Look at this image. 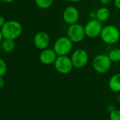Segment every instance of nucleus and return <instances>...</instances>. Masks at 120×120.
Masks as SVG:
<instances>
[{"mask_svg":"<svg viewBox=\"0 0 120 120\" xmlns=\"http://www.w3.org/2000/svg\"><path fill=\"white\" fill-rule=\"evenodd\" d=\"M2 33L4 39L16 40L21 36L23 32V27L20 22L15 20L6 21L2 28L0 29Z\"/></svg>","mask_w":120,"mask_h":120,"instance_id":"obj_1","label":"nucleus"},{"mask_svg":"<svg viewBox=\"0 0 120 120\" xmlns=\"http://www.w3.org/2000/svg\"><path fill=\"white\" fill-rule=\"evenodd\" d=\"M100 37L105 44L114 45L120 40V31L119 29L114 25H107L103 26Z\"/></svg>","mask_w":120,"mask_h":120,"instance_id":"obj_2","label":"nucleus"},{"mask_svg":"<svg viewBox=\"0 0 120 120\" xmlns=\"http://www.w3.org/2000/svg\"><path fill=\"white\" fill-rule=\"evenodd\" d=\"M74 42L67 36H62L57 38L53 45V49L57 56H66L71 53L73 49Z\"/></svg>","mask_w":120,"mask_h":120,"instance_id":"obj_3","label":"nucleus"},{"mask_svg":"<svg viewBox=\"0 0 120 120\" xmlns=\"http://www.w3.org/2000/svg\"><path fill=\"white\" fill-rule=\"evenodd\" d=\"M112 61L107 54H99L94 56L92 66L93 69L98 74H105L111 68Z\"/></svg>","mask_w":120,"mask_h":120,"instance_id":"obj_4","label":"nucleus"},{"mask_svg":"<svg viewBox=\"0 0 120 120\" xmlns=\"http://www.w3.org/2000/svg\"><path fill=\"white\" fill-rule=\"evenodd\" d=\"M54 66L56 71L61 74H68L74 68L71 57L68 55L58 56L54 63Z\"/></svg>","mask_w":120,"mask_h":120,"instance_id":"obj_5","label":"nucleus"},{"mask_svg":"<svg viewBox=\"0 0 120 120\" xmlns=\"http://www.w3.org/2000/svg\"><path fill=\"white\" fill-rule=\"evenodd\" d=\"M74 67L75 69H82L85 67L89 60V56L86 50L84 49H76L71 56Z\"/></svg>","mask_w":120,"mask_h":120,"instance_id":"obj_6","label":"nucleus"},{"mask_svg":"<svg viewBox=\"0 0 120 120\" xmlns=\"http://www.w3.org/2000/svg\"><path fill=\"white\" fill-rule=\"evenodd\" d=\"M67 36L74 43H79L82 42L86 37L84 26L78 23L69 26Z\"/></svg>","mask_w":120,"mask_h":120,"instance_id":"obj_7","label":"nucleus"},{"mask_svg":"<svg viewBox=\"0 0 120 120\" xmlns=\"http://www.w3.org/2000/svg\"><path fill=\"white\" fill-rule=\"evenodd\" d=\"M102 24L96 19H91L84 26L86 36L90 38H95L100 37L102 30Z\"/></svg>","mask_w":120,"mask_h":120,"instance_id":"obj_8","label":"nucleus"},{"mask_svg":"<svg viewBox=\"0 0 120 120\" xmlns=\"http://www.w3.org/2000/svg\"><path fill=\"white\" fill-rule=\"evenodd\" d=\"M80 17V13L77 8L73 6L67 7L62 14L64 21L69 26L78 23Z\"/></svg>","mask_w":120,"mask_h":120,"instance_id":"obj_9","label":"nucleus"},{"mask_svg":"<svg viewBox=\"0 0 120 120\" xmlns=\"http://www.w3.org/2000/svg\"><path fill=\"white\" fill-rule=\"evenodd\" d=\"M57 56H58L53 48L51 49L47 47L45 49L41 50V52L39 55V59L42 64L48 66L54 64Z\"/></svg>","mask_w":120,"mask_h":120,"instance_id":"obj_10","label":"nucleus"},{"mask_svg":"<svg viewBox=\"0 0 120 120\" xmlns=\"http://www.w3.org/2000/svg\"><path fill=\"white\" fill-rule=\"evenodd\" d=\"M50 42V38L48 33L44 31H40L37 33L33 38V43L35 47L40 49L42 50L48 47Z\"/></svg>","mask_w":120,"mask_h":120,"instance_id":"obj_11","label":"nucleus"},{"mask_svg":"<svg viewBox=\"0 0 120 120\" xmlns=\"http://www.w3.org/2000/svg\"><path fill=\"white\" fill-rule=\"evenodd\" d=\"M108 86L112 91L114 93L120 92V73H116L110 77Z\"/></svg>","mask_w":120,"mask_h":120,"instance_id":"obj_12","label":"nucleus"},{"mask_svg":"<svg viewBox=\"0 0 120 120\" xmlns=\"http://www.w3.org/2000/svg\"><path fill=\"white\" fill-rule=\"evenodd\" d=\"M109 16H110L109 9L105 7H102L95 11V19H98L101 23L107 21Z\"/></svg>","mask_w":120,"mask_h":120,"instance_id":"obj_13","label":"nucleus"},{"mask_svg":"<svg viewBox=\"0 0 120 120\" xmlns=\"http://www.w3.org/2000/svg\"><path fill=\"white\" fill-rule=\"evenodd\" d=\"M2 48L6 52H11L15 48L14 40L4 39L2 42Z\"/></svg>","mask_w":120,"mask_h":120,"instance_id":"obj_14","label":"nucleus"},{"mask_svg":"<svg viewBox=\"0 0 120 120\" xmlns=\"http://www.w3.org/2000/svg\"><path fill=\"white\" fill-rule=\"evenodd\" d=\"M36 6L41 9H47L50 8L54 0H34Z\"/></svg>","mask_w":120,"mask_h":120,"instance_id":"obj_15","label":"nucleus"},{"mask_svg":"<svg viewBox=\"0 0 120 120\" xmlns=\"http://www.w3.org/2000/svg\"><path fill=\"white\" fill-rule=\"evenodd\" d=\"M107 55L112 62H120V48H114L111 49Z\"/></svg>","mask_w":120,"mask_h":120,"instance_id":"obj_16","label":"nucleus"},{"mask_svg":"<svg viewBox=\"0 0 120 120\" xmlns=\"http://www.w3.org/2000/svg\"><path fill=\"white\" fill-rule=\"evenodd\" d=\"M7 71V64L6 62L0 58V76H4Z\"/></svg>","mask_w":120,"mask_h":120,"instance_id":"obj_17","label":"nucleus"},{"mask_svg":"<svg viewBox=\"0 0 120 120\" xmlns=\"http://www.w3.org/2000/svg\"><path fill=\"white\" fill-rule=\"evenodd\" d=\"M109 120H120V109H113L109 114Z\"/></svg>","mask_w":120,"mask_h":120,"instance_id":"obj_18","label":"nucleus"},{"mask_svg":"<svg viewBox=\"0 0 120 120\" xmlns=\"http://www.w3.org/2000/svg\"><path fill=\"white\" fill-rule=\"evenodd\" d=\"M6 21H7L5 20L4 17L0 15V29H1V28H2V26H3L4 25V23H6Z\"/></svg>","mask_w":120,"mask_h":120,"instance_id":"obj_19","label":"nucleus"},{"mask_svg":"<svg viewBox=\"0 0 120 120\" xmlns=\"http://www.w3.org/2000/svg\"><path fill=\"white\" fill-rule=\"evenodd\" d=\"M5 81L4 79V76H0V88H2L4 86Z\"/></svg>","mask_w":120,"mask_h":120,"instance_id":"obj_20","label":"nucleus"},{"mask_svg":"<svg viewBox=\"0 0 120 120\" xmlns=\"http://www.w3.org/2000/svg\"><path fill=\"white\" fill-rule=\"evenodd\" d=\"M114 5H115L116 8L120 11V0H114Z\"/></svg>","mask_w":120,"mask_h":120,"instance_id":"obj_21","label":"nucleus"},{"mask_svg":"<svg viewBox=\"0 0 120 120\" xmlns=\"http://www.w3.org/2000/svg\"><path fill=\"white\" fill-rule=\"evenodd\" d=\"M99 1L102 5H107L111 2L112 0H99Z\"/></svg>","mask_w":120,"mask_h":120,"instance_id":"obj_22","label":"nucleus"},{"mask_svg":"<svg viewBox=\"0 0 120 120\" xmlns=\"http://www.w3.org/2000/svg\"><path fill=\"white\" fill-rule=\"evenodd\" d=\"M14 1V0H0V2L2 3H5V4H9L11 3Z\"/></svg>","mask_w":120,"mask_h":120,"instance_id":"obj_23","label":"nucleus"},{"mask_svg":"<svg viewBox=\"0 0 120 120\" xmlns=\"http://www.w3.org/2000/svg\"><path fill=\"white\" fill-rule=\"evenodd\" d=\"M3 40H4V37H3V35H2V33L1 30H0V44L2 43Z\"/></svg>","mask_w":120,"mask_h":120,"instance_id":"obj_24","label":"nucleus"},{"mask_svg":"<svg viewBox=\"0 0 120 120\" xmlns=\"http://www.w3.org/2000/svg\"><path fill=\"white\" fill-rule=\"evenodd\" d=\"M70 2H72V3H78V2H80L82 0H68Z\"/></svg>","mask_w":120,"mask_h":120,"instance_id":"obj_25","label":"nucleus"},{"mask_svg":"<svg viewBox=\"0 0 120 120\" xmlns=\"http://www.w3.org/2000/svg\"><path fill=\"white\" fill-rule=\"evenodd\" d=\"M91 1H97V0H91Z\"/></svg>","mask_w":120,"mask_h":120,"instance_id":"obj_26","label":"nucleus"},{"mask_svg":"<svg viewBox=\"0 0 120 120\" xmlns=\"http://www.w3.org/2000/svg\"><path fill=\"white\" fill-rule=\"evenodd\" d=\"M95 120H100V119H95Z\"/></svg>","mask_w":120,"mask_h":120,"instance_id":"obj_27","label":"nucleus"}]
</instances>
